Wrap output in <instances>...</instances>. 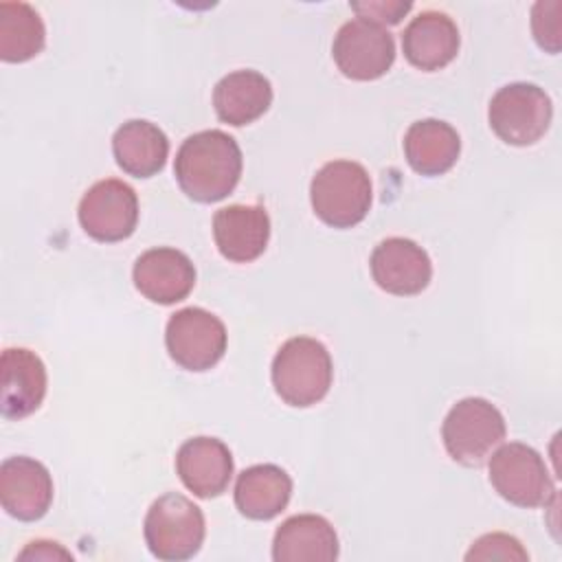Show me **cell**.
<instances>
[{"label":"cell","mask_w":562,"mask_h":562,"mask_svg":"<svg viewBox=\"0 0 562 562\" xmlns=\"http://www.w3.org/2000/svg\"><path fill=\"white\" fill-rule=\"evenodd\" d=\"M173 173L180 189L195 202L211 204L224 200L239 182L241 149L222 130H204L182 140Z\"/></svg>","instance_id":"cell-1"},{"label":"cell","mask_w":562,"mask_h":562,"mask_svg":"<svg viewBox=\"0 0 562 562\" xmlns=\"http://www.w3.org/2000/svg\"><path fill=\"white\" fill-rule=\"evenodd\" d=\"M331 378L334 367L327 347L310 336L285 340L272 360L274 391L294 408L321 402L331 386Z\"/></svg>","instance_id":"cell-2"},{"label":"cell","mask_w":562,"mask_h":562,"mask_svg":"<svg viewBox=\"0 0 562 562\" xmlns=\"http://www.w3.org/2000/svg\"><path fill=\"white\" fill-rule=\"evenodd\" d=\"M373 200L371 178L360 162L331 160L323 165L310 184V202L321 222L331 228L360 224Z\"/></svg>","instance_id":"cell-3"},{"label":"cell","mask_w":562,"mask_h":562,"mask_svg":"<svg viewBox=\"0 0 562 562\" xmlns=\"http://www.w3.org/2000/svg\"><path fill=\"white\" fill-rule=\"evenodd\" d=\"M147 549L165 562L193 558L206 536L202 509L178 492L158 496L147 509L143 525Z\"/></svg>","instance_id":"cell-4"},{"label":"cell","mask_w":562,"mask_h":562,"mask_svg":"<svg viewBox=\"0 0 562 562\" xmlns=\"http://www.w3.org/2000/svg\"><path fill=\"white\" fill-rule=\"evenodd\" d=\"M441 439L457 463L479 468L503 443L505 419L492 402L465 397L448 411L441 424Z\"/></svg>","instance_id":"cell-5"},{"label":"cell","mask_w":562,"mask_h":562,"mask_svg":"<svg viewBox=\"0 0 562 562\" xmlns=\"http://www.w3.org/2000/svg\"><path fill=\"white\" fill-rule=\"evenodd\" d=\"M553 119L549 94L527 81H516L498 88L487 108V121L494 134L516 147L538 143Z\"/></svg>","instance_id":"cell-6"},{"label":"cell","mask_w":562,"mask_h":562,"mask_svg":"<svg viewBox=\"0 0 562 562\" xmlns=\"http://www.w3.org/2000/svg\"><path fill=\"white\" fill-rule=\"evenodd\" d=\"M490 483L507 503L516 507H547L555 498L553 479L538 450L509 441L492 452Z\"/></svg>","instance_id":"cell-7"},{"label":"cell","mask_w":562,"mask_h":562,"mask_svg":"<svg viewBox=\"0 0 562 562\" xmlns=\"http://www.w3.org/2000/svg\"><path fill=\"white\" fill-rule=\"evenodd\" d=\"M226 340L228 334L224 323L202 307L178 310L167 321V351L171 360L187 371H206L215 367L226 351Z\"/></svg>","instance_id":"cell-8"},{"label":"cell","mask_w":562,"mask_h":562,"mask_svg":"<svg viewBox=\"0 0 562 562\" xmlns=\"http://www.w3.org/2000/svg\"><path fill=\"white\" fill-rule=\"evenodd\" d=\"M77 217L92 239L103 244L123 241L138 224L136 191L116 178L99 180L83 193Z\"/></svg>","instance_id":"cell-9"},{"label":"cell","mask_w":562,"mask_h":562,"mask_svg":"<svg viewBox=\"0 0 562 562\" xmlns=\"http://www.w3.org/2000/svg\"><path fill=\"white\" fill-rule=\"evenodd\" d=\"M338 70L353 81H373L389 72L395 61L393 35L369 20L345 22L331 44Z\"/></svg>","instance_id":"cell-10"},{"label":"cell","mask_w":562,"mask_h":562,"mask_svg":"<svg viewBox=\"0 0 562 562\" xmlns=\"http://www.w3.org/2000/svg\"><path fill=\"white\" fill-rule=\"evenodd\" d=\"M369 266L375 285L395 296L419 294L432 279L428 252L406 237L382 239L373 248Z\"/></svg>","instance_id":"cell-11"},{"label":"cell","mask_w":562,"mask_h":562,"mask_svg":"<svg viewBox=\"0 0 562 562\" xmlns=\"http://www.w3.org/2000/svg\"><path fill=\"white\" fill-rule=\"evenodd\" d=\"M2 509L22 520H40L53 503V479L44 463L31 457H9L0 465Z\"/></svg>","instance_id":"cell-12"},{"label":"cell","mask_w":562,"mask_h":562,"mask_svg":"<svg viewBox=\"0 0 562 562\" xmlns=\"http://www.w3.org/2000/svg\"><path fill=\"white\" fill-rule=\"evenodd\" d=\"M136 290L151 303L173 305L189 296L195 285V268L191 259L176 248H149L132 270Z\"/></svg>","instance_id":"cell-13"},{"label":"cell","mask_w":562,"mask_h":562,"mask_svg":"<svg viewBox=\"0 0 562 562\" xmlns=\"http://www.w3.org/2000/svg\"><path fill=\"white\" fill-rule=\"evenodd\" d=\"M46 367L42 358L24 347H9L0 358V411L7 419L35 413L46 395Z\"/></svg>","instance_id":"cell-14"},{"label":"cell","mask_w":562,"mask_h":562,"mask_svg":"<svg viewBox=\"0 0 562 562\" xmlns=\"http://www.w3.org/2000/svg\"><path fill=\"white\" fill-rule=\"evenodd\" d=\"M213 237L220 255L248 263L263 255L270 239V217L259 204H228L213 215Z\"/></svg>","instance_id":"cell-15"},{"label":"cell","mask_w":562,"mask_h":562,"mask_svg":"<svg viewBox=\"0 0 562 562\" xmlns=\"http://www.w3.org/2000/svg\"><path fill=\"white\" fill-rule=\"evenodd\" d=\"M176 472L189 492L200 498H215L226 492L233 479V457L224 441L193 437L180 446Z\"/></svg>","instance_id":"cell-16"},{"label":"cell","mask_w":562,"mask_h":562,"mask_svg":"<svg viewBox=\"0 0 562 562\" xmlns=\"http://www.w3.org/2000/svg\"><path fill=\"white\" fill-rule=\"evenodd\" d=\"M459 29L441 11H422L402 33L404 57L419 70H439L459 53Z\"/></svg>","instance_id":"cell-17"},{"label":"cell","mask_w":562,"mask_h":562,"mask_svg":"<svg viewBox=\"0 0 562 562\" xmlns=\"http://www.w3.org/2000/svg\"><path fill=\"white\" fill-rule=\"evenodd\" d=\"M338 558V536L331 522L316 514L290 516L272 540L274 562H331Z\"/></svg>","instance_id":"cell-18"},{"label":"cell","mask_w":562,"mask_h":562,"mask_svg":"<svg viewBox=\"0 0 562 562\" xmlns=\"http://www.w3.org/2000/svg\"><path fill=\"white\" fill-rule=\"evenodd\" d=\"M292 496L290 474L274 463L246 468L235 483V505L250 520H270L279 516Z\"/></svg>","instance_id":"cell-19"},{"label":"cell","mask_w":562,"mask_h":562,"mask_svg":"<svg viewBox=\"0 0 562 562\" xmlns=\"http://www.w3.org/2000/svg\"><path fill=\"white\" fill-rule=\"evenodd\" d=\"M272 103V86L257 70H235L222 77L213 90V108L222 123L241 127L259 116Z\"/></svg>","instance_id":"cell-20"},{"label":"cell","mask_w":562,"mask_h":562,"mask_svg":"<svg viewBox=\"0 0 562 562\" xmlns=\"http://www.w3.org/2000/svg\"><path fill=\"white\" fill-rule=\"evenodd\" d=\"M112 154L116 165L134 178L156 176L169 156L167 134L143 119L123 123L112 136Z\"/></svg>","instance_id":"cell-21"},{"label":"cell","mask_w":562,"mask_h":562,"mask_svg":"<svg viewBox=\"0 0 562 562\" xmlns=\"http://www.w3.org/2000/svg\"><path fill=\"white\" fill-rule=\"evenodd\" d=\"M459 151L461 138L457 130L439 119L415 121L404 134V156L408 165L428 178L450 171Z\"/></svg>","instance_id":"cell-22"},{"label":"cell","mask_w":562,"mask_h":562,"mask_svg":"<svg viewBox=\"0 0 562 562\" xmlns=\"http://www.w3.org/2000/svg\"><path fill=\"white\" fill-rule=\"evenodd\" d=\"M46 29L40 13L26 2H0V59L22 64L42 53Z\"/></svg>","instance_id":"cell-23"},{"label":"cell","mask_w":562,"mask_h":562,"mask_svg":"<svg viewBox=\"0 0 562 562\" xmlns=\"http://www.w3.org/2000/svg\"><path fill=\"white\" fill-rule=\"evenodd\" d=\"M465 560L472 562H487V560H509V562H527L529 553L522 549V544L507 533H485L479 540L472 542L470 551L465 553Z\"/></svg>","instance_id":"cell-24"},{"label":"cell","mask_w":562,"mask_h":562,"mask_svg":"<svg viewBox=\"0 0 562 562\" xmlns=\"http://www.w3.org/2000/svg\"><path fill=\"white\" fill-rule=\"evenodd\" d=\"M560 9L562 4L558 0H549V2L540 0L533 4V11H531L533 37L538 46L549 53L560 50V18H558Z\"/></svg>","instance_id":"cell-25"},{"label":"cell","mask_w":562,"mask_h":562,"mask_svg":"<svg viewBox=\"0 0 562 562\" xmlns=\"http://www.w3.org/2000/svg\"><path fill=\"white\" fill-rule=\"evenodd\" d=\"M351 9L358 13V18L369 20L373 24L386 26V24H397L411 9V2H386V0H369V2H351Z\"/></svg>","instance_id":"cell-26"},{"label":"cell","mask_w":562,"mask_h":562,"mask_svg":"<svg viewBox=\"0 0 562 562\" xmlns=\"http://www.w3.org/2000/svg\"><path fill=\"white\" fill-rule=\"evenodd\" d=\"M18 560H72V553L66 551L61 544L50 540H33L26 544L24 551L18 553Z\"/></svg>","instance_id":"cell-27"}]
</instances>
